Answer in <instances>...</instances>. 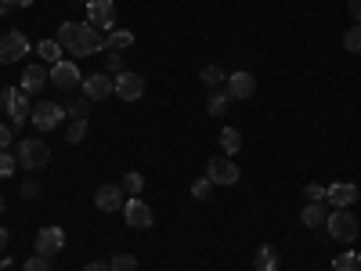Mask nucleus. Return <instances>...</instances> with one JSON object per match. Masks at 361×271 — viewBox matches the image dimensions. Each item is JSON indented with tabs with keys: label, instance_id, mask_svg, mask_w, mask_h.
<instances>
[{
	"label": "nucleus",
	"instance_id": "obj_1",
	"mask_svg": "<svg viewBox=\"0 0 361 271\" xmlns=\"http://www.w3.org/2000/svg\"><path fill=\"white\" fill-rule=\"evenodd\" d=\"M54 40L62 44V51H69V54H76V58H87V54L105 51L102 29L87 25V22H62V25H58V33H54Z\"/></svg>",
	"mask_w": 361,
	"mask_h": 271
},
{
	"label": "nucleus",
	"instance_id": "obj_35",
	"mask_svg": "<svg viewBox=\"0 0 361 271\" xmlns=\"http://www.w3.org/2000/svg\"><path fill=\"white\" fill-rule=\"evenodd\" d=\"M304 195H307V203H322V199H325V188H322V185H307Z\"/></svg>",
	"mask_w": 361,
	"mask_h": 271
},
{
	"label": "nucleus",
	"instance_id": "obj_20",
	"mask_svg": "<svg viewBox=\"0 0 361 271\" xmlns=\"http://www.w3.org/2000/svg\"><path fill=\"white\" fill-rule=\"evenodd\" d=\"M130 44H134L130 29H109V37H105V47H109V51H127Z\"/></svg>",
	"mask_w": 361,
	"mask_h": 271
},
{
	"label": "nucleus",
	"instance_id": "obj_6",
	"mask_svg": "<svg viewBox=\"0 0 361 271\" xmlns=\"http://www.w3.org/2000/svg\"><path fill=\"white\" fill-rule=\"evenodd\" d=\"M29 54V40L25 33H18V29H11V33L0 37V62L11 66V62H22V58Z\"/></svg>",
	"mask_w": 361,
	"mask_h": 271
},
{
	"label": "nucleus",
	"instance_id": "obj_5",
	"mask_svg": "<svg viewBox=\"0 0 361 271\" xmlns=\"http://www.w3.org/2000/svg\"><path fill=\"white\" fill-rule=\"evenodd\" d=\"M29 119L37 124V131L47 134V131H54V127L66 119V109H62V105H54V102H37L33 112H29Z\"/></svg>",
	"mask_w": 361,
	"mask_h": 271
},
{
	"label": "nucleus",
	"instance_id": "obj_12",
	"mask_svg": "<svg viewBox=\"0 0 361 271\" xmlns=\"http://www.w3.org/2000/svg\"><path fill=\"white\" fill-rule=\"evenodd\" d=\"M87 18L94 29H112L116 25V4L112 0H87Z\"/></svg>",
	"mask_w": 361,
	"mask_h": 271
},
{
	"label": "nucleus",
	"instance_id": "obj_9",
	"mask_svg": "<svg viewBox=\"0 0 361 271\" xmlns=\"http://www.w3.org/2000/svg\"><path fill=\"white\" fill-rule=\"evenodd\" d=\"M109 95H116V80H109L105 73H90V76H83V98H90V102H105Z\"/></svg>",
	"mask_w": 361,
	"mask_h": 271
},
{
	"label": "nucleus",
	"instance_id": "obj_2",
	"mask_svg": "<svg viewBox=\"0 0 361 271\" xmlns=\"http://www.w3.org/2000/svg\"><path fill=\"white\" fill-rule=\"evenodd\" d=\"M15 159H18V167H25L29 174H37V170H44V167L51 163V148H47L40 138H22Z\"/></svg>",
	"mask_w": 361,
	"mask_h": 271
},
{
	"label": "nucleus",
	"instance_id": "obj_21",
	"mask_svg": "<svg viewBox=\"0 0 361 271\" xmlns=\"http://www.w3.org/2000/svg\"><path fill=\"white\" fill-rule=\"evenodd\" d=\"M199 80H202V83H206L209 90H221V87L228 83V73H224L221 66H206V69L199 73Z\"/></svg>",
	"mask_w": 361,
	"mask_h": 271
},
{
	"label": "nucleus",
	"instance_id": "obj_27",
	"mask_svg": "<svg viewBox=\"0 0 361 271\" xmlns=\"http://www.w3.org/2000/svg\"><path fill=\"white\" fill-rule=\"evenodd\" d=\"M343 47L354 51V54H361V22H354L347 33H343Z\"/></svg>",
	"mask_w": 361,
	"mask_h": 271
},
{
	"label": "nucleus",
	"instance_id": "obj_10",
	"mask_svg": "<svg viewBox=\"0 0 361 271\" xmlns=\"http://www.w3.org/2000/svg\"><path fill=\"white\" fill-rule=\"evenodd\" d=\"M224 87H228V98H231V102H243V98H253V95H257V80H253V73H246V69L231 73Z\"/></svg>",
	"mask_w": 361,
	"mask_h": 271
},
{
	"label": "nucleus",
	"instance_id": "obj_28",
	"mask_svg": "<svg viewBox=\"0 0 361 271\" xmlns=\"http://www.w3.org/2000/svg\"><path fill=\"white\" fill-rule=\"evenodd\" d=\"M90 105H94L90 98H76V102H69V105H66V116H73V119H87Z\"/></svg>",
	"mask_w": 361,
	"mask_h": 271
},
{
	"label": "nucleus",
	"instance_id": "obj_26",
	"mask_svg": "<svg viewBox=\"0 0 361 271\" xmlns=\"http://www.w3.org/2000/svg\"><path fill=\"white\" fill-rule=\"evenodd\" d=\"M109 267H112V271H137V257H134V253H116V257L109 260Z\"/></svg>",
	"mask_w": 361,
	"mask_h": 271
},
{
	"label": "nucleus",
	"instance_id": "obj_37",
	"mask_svg": "<svg viewBox=\"0 0 361 271\" xmlns=\"http://www.w3.org/2000/svg\"><path fill=\"white\" fill-rule=\"evenodd\" d=\"M109 69H116V73H123V58H119L116 51H109V62H105Z\"/></svg>",
	"mask_w": 361,
	"mask_h": 271
},
{
	"label": "nucleus",
	"instance_id": "obj_43",
	"mask_svg": "<svg viewBox=\"0 0 361 271\" xmlns=\"http://www.w3.org/2000/svg\"><path fill=\"white\" fill-rule=\"evenodd\" d=\"M0 109H4V102H0Z\"/></svg>",
	"mask_w": 361,
	"mask_h": 271
},
{
	"label": "nucleus",
	"instance_id": "obj_4",
	"mask_svg": "<svg viewBox=\"0 0 361 271\" xmlns=\"http://www.w3.org/2000/svg\"><path fill=\"white\" fill-rule=\"evenodd\" d=\"M329 235L336 239V243H354L357 239V221H354V214L350 210H336V214H329Z\"/></svg>",
	"mask_w": 361,
	"mask_h": 271
},
{
	"label": "nucleus",
	"instance_id": "obj_8",
	"mask_svg": "<svg viewBox=\"0 0 361 271\" xmlns=\"http://www.w3.org/2000/svg\"><path fill=\"white\" fill-rule=\"evenodd\" d=\"M116 95L123 98V102H137L145 95V76L141 73H130V69L116 73Z\"/></svg>",
	"mask_w": 361,
	"mask_h": 271
},
{
	"label": "nucleus",
	"instance_id": "obj_31",
	"mask_svg": "<svg viewBox=\"0 0 361 271\" xmlns=\"http://www.w3.org/2000/svg\"><path fill=\"white\" fill-rule=\"evenodd\" d=\"M209 192H214V181L209 177H199L192 185V199H209Z\"/></svg>",
	"mask_w": 361,
	"mask_h": 271
},
{
	"label": "nucleus",
	"instance_id": "obj_15",
	"mask_svg": "<svg viewBox=\"0 0 361 271\" xmlns=\"http://www.w3.org/2000/svg\"><path fill=\"white\" fill-rule=\"evenodd\" d=\"M47 83H51V73H47L44 66H37V62H33V66H25V73H22V83H18V87L25 90L29 98H33V95H40V90H44Z\"/></svg>",
	"mask_w": 361,
	"mask_h": 271
},
{
	"label": "nucleus",
	"instance_id": "obj_24",
	"mask_svg": "<svg viewBox=\"0 0 361 271\" xmlns=\"http://www.w3.org/2000/svg\"><path fill=\"white\" fill-rule=\"evenodd\" d=\"M221 148H224L228 156H235L238 148H243V134H238L235 127H224V131H221Z\"/></svg>",
	"mask_w": 361,
	"mask_h": 271
},
{
	"label": "nucleus",
	"instance_id": "obj_29",
	"mask_svg": "<svg viewBox=\"0 0 361 271\" xmlns=\"http://www.w3.org/2000/svg\"><path fill=\"white\" fill-rule=\"evenodd\" d=\"M83 138H87V119H73L69 131H66V141H69V145H80Z\"/></svg>",
	"mask_w": 361,
	"mask_h": 271
},
{
	"label": "nucleus",
	"instance_id": "obj_25",
	"mask_svg": "<svg viewBox=\"0 0 361 271\" xmlns=\"http://www.w3.org/2000/svg\"><path fill=\"white\" fill-rule=\"evenodd\" d=\"M333 271H361V257L357 253H336Z\"/></svg>",
	"mask_w": 361,
	"mask_h": 271
},
{
	"label": "nucleus",
	"instance_id": "obj_19",
	"mask_svg": "<svg viewBox=\"0 0 361 271\" xmlns=\"http://www.w3.org/2000/svg\"><path fill=\"white\" fill-rule=\"evenodd\" d=\"M300 221H304L307 228H322V224L329 221V214H325V206H322V203H307V206H304V214H300Z\"/></svg>",
	"mask_w": 361,
	"mask_h": 271
},
{
	"label": "nucleus",
	"instance_id": "obj_39",
	"mask_svg": "<svg viewBox=\"0 0 361 271\" xmlns=\"http://www.w3.org/2000/svg\"><path fill=\"white\" fill-rule=\"evenodd\" d=\"M0 4H8V8H29L33 0H0Z\"/></svg>",
	"mask_w": 361,
	"mask_h": 271
},
{
	"label": "nucleus",
	"instance_id": "obj_34",
	"mask_svg": "<svg viewBox=\"0 0 361 271\" xmlns=\"http://www.w3.org/2000/svg\"><path fill=\"white\" fill-rule=\"evenodd\" d=\"M37 195H40V185H37V181H33V177L22 181V199H37Z\"/></svg>",
	"mask_w": 361,
	"mask_h": 271
},
{
	"label": "nucleus",
	"instance_id": "obj_33",
	"mask_svg": "<svg viewBox=\"0 0 361 271\" xmlns=\"http://www.w3.org/2000/svg\"><path fill=\"white\" fill-rule=\"evenodd\" d=\"M22 271H51V260L37 253V257H29V260H25V267H22Z\"/></svg>",
	"mask_w": 361,
	"mask_h": 271
},
{
	"label": "nucleus",
	"instance_id": "obj_7",
	"mask_svg": "<svg viewBox=\"0 0 361 271\" xmlns=\"http://www.w3.org/2000/svg\"><path fill=\"white\" fill-rule=\"evenodd\" d=\"M51 83H54L58 90H66V95H69V90L83 87V73H80L73 62H66V58H62V62H54V66H51Z\"/></svg>",
	"mask_w": 361,
	"mask_h": 271
},
{
	"label": "nucleus",
	"instance_id": "obj_36",
	"mask_svg": "<svg viewBox=\"0 0 361 271\" xmlns=\"http://www.w3.org/2000/svg\"><path fill=\"white\" fill-rule=\"evenodd\" d=\"M11 138H15V127H8V124H0V148L8 152V145H11Z\"/></svg>",
	"mask_w": 361,
	"mask_h": 271
},
{
	"label": "nucleus",
	"instance_id": "obj_18",
	"mask_svg": "<svg viewBox=\"0 0 361 271\" xmlns=\"http://www.w3.org/2000/svg\"><path fill=\"white\" fill-rule=\"evenodd\" d=\"M253 267L257 271H279V250L275 246H260L253 253Z\"/></svg>",
	"mask_w": 361,
	"mask_h": 271
},
{
	"label": "nucleus",
	"instance_id": "obj_32",
	"mask_svg": "<svg viewBox=\"0 0 361 271\" xmlns=\"http://www.w3.org/2000/svg\"><path fill=\"white\" fill-rule=\"evenodd\" d=\"M15 167H18V159H15L11 152H4V148H0V177H11Z\"/></svg>",
	"mask_w": 361,
	"mask_h": 271
},
{
	"label": "nucleus",
	"instance_id": "obj_17",
	"mask_svg": "<svg viewBox=\"0 0 361 271\" xmlns=\"http://www.w3.org/2000/svg\"><path fill=\"white\" fill-rule=\"evenodd\" d=\"M354 199H357V188L347 185V181H340V185H329V188H325V203H333L336 210H350Z\"/></svg>",
	"mask_w": 361,
	"mask_h": 271
},
{
	"label": "nucleus",
	"instance_id": "obj_22",
	"mask_svg": "<svg viewBox=\"0 0 361 271\" xmlns=\"http://www.w3.org/2000/svg\"><path fill=\"white\" fill-rule=\"evenodd\" d=\"M228 90H209V98H206V112L209 116H221V112H228Z\"/></svg>",
	"mask_w": 361,
	"mask_h": 271
},
{
	"label": "nucleus",
	"instance_id": "obj_42",
	"mask_svg": "<svg viewBox=\"0 0 361 271\" xmlns=\"http://www.w3.org/2000/svg\"><path fill=\"white\" fill-rule=\"evenodd\" d=\"M0 214H4V195H0Z\"/></svg>",
	"mask_w": 361,
	"mask_h": 271
},
{
	"label": "nucleus",
	"instance_id": "obj_3",
	"mask_svg": "<svg viewBox=\"0 0 361 271\" xmlns=\"http://www.w3.org/2000/svg\"><path fill=\"white\" fill-rule=\"evenodd\" d=\"M0 102H4V109H8V116H11V127H22L25 119H29V112H33V105H29V95L22 87H8L4 95H0Z\"/></svg>",
	"mask_w": 361,
	"mask_h": 271
},
{
	"label": "nucleus",
	"instance_id": "obj_11",
	"mask_svg": "<svg viewBox=\"0 0 361 271\" xmlns=\"http://www.w3.org/2000/svg\"><path fill=\"white\" fill-rule=\"evenodd\" d=\"M62 246H66V231H62V228L51 224V228H40V231H37V253H40V257L51 260L54 253H62Z\"/></svg>",
	"mask_w": 361,
	"mask_h": 271
},
{
	"label": "nucleus",
	"instance_id": "obj_14",
	"mask_svg": "<svg viewBox=\"0 0 361 271\" xmlns=\"http://www.w3.org/2000/svg\"><path fill=\"white\" fill-rule=\"evenodd\" d=\"M123 214H127V224H130V228H152V224H156L152 206L141 203V199H127V203H123Z\"/></svg>",
	"mask_w": 361,
	"mask_h": 271
},
{
	"label": "nucleus",
	"instance_id": "obj_38",
	"mask_svg": "<svg viewBox=\"0 0 361 271\" xmlns=\"http://www.w3.org/2000/svg\"><path fill=\"white\" fill-rule=\"evenodd\" d=\"M83 271H112L105 260H90V264H83Z\"/></svg>",
	"mask_w": 361,
	"mask_h": 271
},
{
	"label": "nucleus",
	"instance_id": "obj_13",
	"mask_svg": "<svg viewBox=\"0 0 361 271\" xmlns=\"http://www.w3.org/2000/svg\"><path fill=\"white\" fill-rule=\"evenodd\" d=\"M206 177L214 181V185H235L238 181V167L228 159V156H221V159H209V167H206Z\"/></svg>",
	"mask_w": 361,
	"mask_h": 271
},
{
	"label": "nucleus",
	"instance_id": "obj_40",
	"mask_svg": "<svg viewBox=\"0 0 361 271\" xmlns=\"http://www.w3.org/2000/svg\"><path fill=\"white\" fill-rule=\"evenodd\" d=\"M350 15H354V22H361V0H350Z\"/></svg>",
	"mask_w": 361,
	"mask_h": 271
},
{
	"label": "nucleus",
	"instance_id": "obj_23",
	"mask_svg": "<svg viewBox=\"0 0 361 271\" xmlns=\"http://www.w3.org/2000/svg\"><path fill=\"white\" fill-rule=\"evenodd\" d=\"M37 54L44 58V62H51V66H54V62H62V44H58L54 37H51V40H40Z\"/></svg>",
	"mask_w": 361,
	"mask_h": 271
},
{
	"label": "nucleus",
	"instance_id": "obj_16",
	"mask_svg": "<svg viewBox=\"0 0 361 271\" xmlns=\"http://www.w3.org/2000/svg\"><path fill=\"white\" fill-rule=\"evenodd\" d=\"M94 206L102 214H116V210H123V188L119 185H102L94 192Z\"/></svg>",
	"mask_w": 361,
	"mask_h": 271
},
{
	"label": "nucleus",
	"instance_id": "obj_41",
	"mask_svg": "<svg viewBox=\"0 0 361 271\" xmlns=\"http://www.w3.org/2000/svg\"><path fill=\"white\" fill-rule=\"evenodd\" d=\"M8 239H11V235H8V228H0V250L8 246Z\"/></svg>",
	"mask_w": 361,
	"mask_h": 271
},
{
	"label": "nucleus",
	"instance_id": "obj_30",
	"mask_svg": "<svg viewBox=\"0 0 361 271\" xmlns=\"http://www.w3.org/2000/svg\"><path fill=\"white\" fill-rule=\"evenodd\" d=\"M119 188H123L127 195H137V192L145 188V177H141V174H127V177H123V185H119Z\"/></svg>",
	"mask_w": 361,
	"mask_h": 271
}]
</instances>
